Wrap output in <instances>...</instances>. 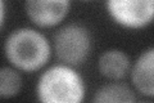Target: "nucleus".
<instances>
[{
  "instance_id": "nucleus-1",
  "label": "nucleus",
  "mask_w": 154,
  "mask_h": 103,
  "mask_svg": "<svg viewBox=\"0 0 154 103\" xmlns=\"http://www.w3.org/2000/svg\"><path fill=\"white\" fill-rule=\"evenodd\" d=\"M85 94L86 86L82 76L68 65L48 68L36 86L38 103H82Z\"/></svg>"
},
{
  "instance_id": "nucleus-9",
  "label": "nucleus",
  "mask_w": 154,
  "mask_h": 103,
  "mask_svg": "<svg viewBox=\"0 0 154 103\" xmlns=\"http://www.w3.org/2000/svg\"><path fill=\"white\" fill-rule=\"evenodd\" d=\"M22 88V77L17 70L12 67L0 68V97H16Z\"/></svg>"
},
{
  "instance_id": "nucleus-7",
  "label": "nucleus",
  "mask_w": 154,
  "mask_h": 103,
  "mask_svg": "<svg viewBox=\"0 0 154 103\" xmlns=\"http://www.w3.org/2000/svg\"><path fill=\"white\" fill-rule=\"evenodd\" d=\"M98 67L100 73L107 79L119 80L130 70V58L119 49H109L99 57Z\"/></svg>"
},
{
  "instance_id": "nucleus-5",
  "label": "nucleus",
  "mask_w": 154,
  "mask_h": 103,
  "mask_svg": "<svg viewBox=\"0 0 154 103\" xmlns=\"http://www.w3.org/2000/svg\"><path fill=\"white\" fill-rule=\"evenodd\" d=\"M25 9L28 18L41 27H51L60 23L68 13L69 2L67 0H30Z\"/></svg>"
},
{
  "instance_id": "nucleus-8",
  "label": "nucleus",
  "mask_w": 154,
  "mask_h": 103,
  "mask_svg": "<svg viewBox=\"0 0 154 103\" xmlns=\"http://www.w3.org/2000/svg\"><path fill=\"white\" fill-rule=\"evenodd\" d=\"M93 103H135V97L126 85L108 84L96 90Z\"/></svg>"
},
{
  "instance_id": "nucleus-3",
  "label": "nucleus",
  "mask_w": 154,
  "mask_h": 103,
  "mask_svg": "<svg viewBox=\"0 0 154 103\" xmlns=\"http://www.w3.org/2000/svg\"><path fill=\"white\" fill-rule=\"evenodd\" d=\"M57 56L64 65L77 66L84 63L91 49V35L88 27L80 23H71L62 27L54 39Z\"/></svg>"
},
{
  "instance_id": "nucleus-6",
  "label": "nucleus",
  "mask_w": 154,
  "mask_h": 103,
  "mask_svg": "<svg viewBox=\"0 0 154 103\" xmlns=\"http://www.w3.org/2000/svg\"><path fill=\"white\" fill-rule=\"evenodd\" d=\"M153 62H154V49L149 48L144 50L135 62L131 71V79L134 86L137 92L146 97L154 95V82H153Z\"/></svg>"
},
{
  "instance_id": "nucleus-11",
  "label": "nucleus",
  "mask_w": 154,
  "mask_h": 103,
  "mask_svg": "<svg viewBox=\"0 0 154 103\" xmlns=\"http://www.w3.org/2000/svg\"><path fill=\"white\" fill-rule=\"evenodd\" d=\"M143 103H150V102H143Z\"/></svg>"
},
{
  "instance_id": "nucleus-2",
  "label": "nucleus",
  "mask_w": 154,
  "mask_h": 103,
  "mask_svg": "<svg viewBox=\"0 0 154 103\" xmlns=\"http://www.w3.org/2000/svg\"><path fill=\"white\" fill-rule=\"evenodd\" d=\"M50 52L48 39L41 32L28 27L14 30L4 44L7 60L16 68L26 72L44 67L50 58Z\"/></svg>"
},
{
  "instance_id": "nucleus-10",
  "label": "nucleus",
  "mask_w": 154,
  "mask_h": 103,
  "mask_svg": "<svg viewBox=\"0 0 154 103\" xmlns=\"http://www.w3.org/2000/svg\"><path fill=\"white\" fill-rule=\"evenodd\" d=\"M4 18H5V3L0 0V27L4 22Z\"/></svg>"
},
{
  "instance_id": "nucleus-4",
  "label": "nucleus",
  "mask_w": 154,
  "mask_h": 103,
  "mask_svg": "<svg viewBox=\"0 0 154 103\" xmlns=\"http://www.w3.org/2000/svg\"><path fill=\"white\" fill-rule=\"evenodd\" d=\"M110 18L126 28H143L152 23L154 3L152 0H109L105 4Z\"/></svg>"
}]
</instances>
